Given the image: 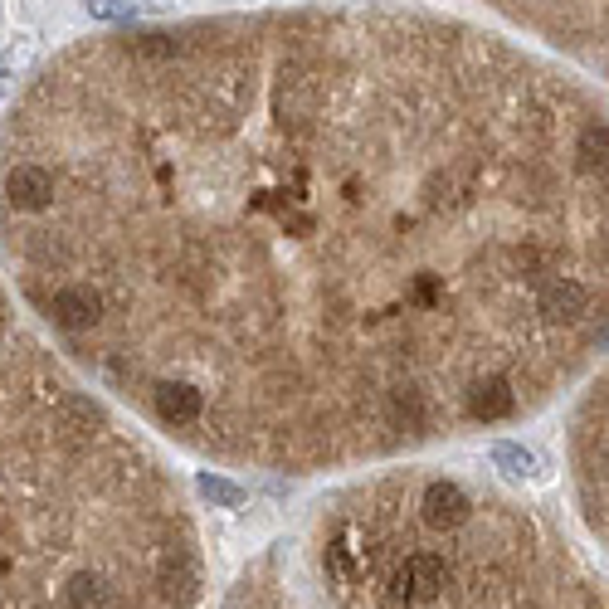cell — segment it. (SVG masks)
<instances>
[{
	"label": "cell",
	"mask_w": 609,
	"mask_h": 609,
	"mask_svg": "<svg viewBox=\"0 0 609 609\" xmlns=\"http://www.w3.org/2000/svg\"><path fill=\"white\" fill-rule=\"evenodd\" d=\"M161 585H166V600H176V605H191L195 590H200V571H195L191 556H171L166 566H161Z\"/></svg>",
	"instance_id": "8992f818"
},
{
	"label": "cell",
	"mask_w": 609,
	"mask_h": 609,
	"mask_svg": "<svg viewBox=\"0 0 609 609\" xmlns=\"http://www.w3.org/2000/svg\"><path fill=\"white\" fill-rule=\"evenodd\" d=\"M195 493L205 497V502H215V507H244V488L220 478V473H200L195 478Z\"/></svg>",
	"instance_id": "ba28073f"
},
{
	"label": "cell",
	"mask_w": 609,
	"mask_h": 609,
	"mask_svg": "<svg viewBox=\"0 0 609 609\" xmlns=\"http://www.w3.org/2000/svg\"><path fill=\"white\" fill-rule=\"evenodd\" d=\"M488 5L585 59L605 54V0H488Z\"/></svg>",
	"instance_id": "6da1fadb"
},
{
	"label": "cell",
	"mask_w": 609,
	"mask_h": 609,
	"mask_svg": "<svg viewBox=\"0 0 609 609\" xmlns=\"http://www.w3.org/2000/svg\"><path fill=\"white\" fill-rule=\"evenodd\" d=\"M69 605L74 609H113V585L93 571L74 575V580H69Z\"/></svg>",
	"instance_id": "52a82bcc"
},
{
	"label": "cell",
	"mask_w": 609,
	"mask_h": 609,
	"mask_svg": "<svg viewBox=\"0 0 609 609\" xmlns=\"http://www.w3.org/2000/svg\"><path fill=\"white\" fill-rule=\"evenodd\" d=\"M463 415L478 419V424L517 415V385L507 381V376H478V381L463 390Z\"/></svg>",
	"instance_id": "3957f363"
},
{
	"label": "cell",
	"mask_w": 609,
	"mask_h": 609,
	"mask_svg": "<svg viewBox=\"0 0 609 609\" xmlns=\"http://www.w3.org/2000/svg\"><path fill=\"white\" fill-rule=\"evenodd\" d=\"M444 556H429V551H415L400 571H395V600H434L444 590Z\"/></svg>",
	"instance_id": "5b68a950"
},
{
	"label": "cell",
	"mask_w": 609,
	"mask_h": 609,
	"mask_svg": "<svg viewBox=\"0 0 609 609\" xmlns=\"http://www.w3.org/2000/svg\"><path fill=\"white\" fill-rule=\"evenodd\" d=\"M493 463L502 468V473H512V478H527L536 468L532 449H522V444H493Z\"/></svg>",
	"instance_id": "9c48e42d"
},
{
	"label": "cell",
	"mask_w": 609,
	"mask_h": 609,
	"mask_svg": "<svg viewBox=\"0 0 609 609\" xmlns=\"http://www.w3.org/2000/svg\"><path fill=\"white\" fill-rule=\"evenodd\" d=\"M88 10H93L98 20H132V15H137L127 0H88Z\"/></svg>",
	"instance_id": "30bf717a"
},
{
	"label": "cell",
	"mask_w": 609,
	"mask_h": 609,
	"mask_svg": "<svg viewBox=\"0 0 609 609\" xmlns=\"http://www.w3.org/2000/svg\"><path fill=\"white\" fill-rule=\"evenodd\" d=\"M419 517H424L434 532H458V527L473 522V497L463 493L458 483L439 478V483H429L424 497H419Z\"/></svg>",
	"instance_id": "7a4b0ae2"
},
{
	"label": "cell",
	"mask_w": 609,
	"mask_h": 609,
	"mask_svg": "<svg viewBox=\"0 0 609 609\" xmlns=\"http://www.w3.org/2000/svg\"><path fill=\"white\" fill-rule=\"evenodd\" d=\"M152 410H156V419L171 424V429H195V424H205V400H200V390L186 381H156Z\"/></svg>",
	"instance_id": "277c9868"
}]
</instances>
